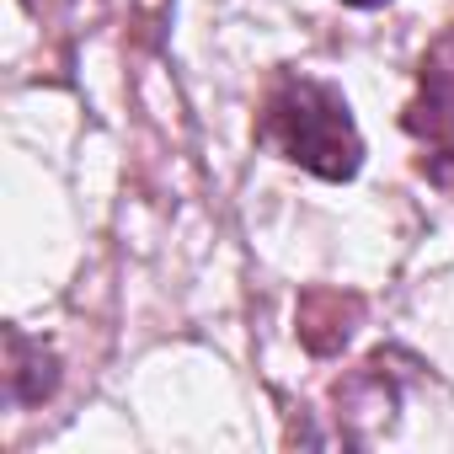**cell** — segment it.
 Returning <instances> with one entry per match:
<instances>
[{
	"mask_svg": "<svg viewBox=\"0 0 454 454\" xmlns=\"http://www.w3.org/2000/svg\"><path fill=\"white\" fill-rule=\"evenodd\" d=\"M406 129L433 150V176L438 160H454V65H443V49L422 65V97L406 113Z\"/></svg>",
	"mask_w": 454,
	"mask_h": 454,
	"instance_id": "7a4b0ae2",
	"label": "cell"
},
{
	"mask_svg": "<svg viewBox=\"0 0 454 454\" xmlns=\"http://www.w3.org/2000/svg\"><path fill=\"white\" fill-rule=\"evenodd\" d=\"M257 139L284 155L289 166H305L326 182H348L364 166V139L348 113V97L310 75H284L262 107Z\"/></svg>",
	"mask_w": 454,
	"mask_h": 454,
	"instance_id": "6da1fadb",
	"label": "cell"
},
{
	"mask_svg": "<svg viewBox=\"0 0 454 454\" xmlns=\"http://www.w3.org/2000/svg\"><path fill=\"white\" fill-rule=\"evenodd\" d=\"M348 6H385V0H348Z\"/></svg>",
	"mask_w": 454,
	"mask_h": 454,
	"instance_id": "3957f363",
	"label": "cell"
}]
</instances>
